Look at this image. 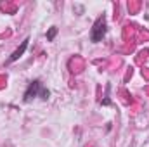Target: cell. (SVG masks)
Segmentation results:
<instances>
[{
	"mask_svg": "<svg viewBox=\"0 0 149 147\" xmlns=\"http://www.w3.org/2000/svg\"><path fill=\"white\" fill-rule=\"evenodd\" d=\"M49 95H50V92L42 85V81L40 80H33L30 85H28V88H26V92H24V102H30L31 99H35V97H40L42 101H47L49 99Z\"/></svg>",
	"mask_w": 149,
	"mask_h": 147,
	"instance_id": "1",
	"label": "cell"
},
{
	"mask_svg": "<svg viewBox=\"0 0 149 147\" xmlns=\"http://www.w3.org/2000/svg\"><path fill=\"white\" fill-rule=\"evenodd\" d=\"M106 31H108V24H106V16L102 14V16H99L97 17V21L94 23V26H92V31H90V40L94 42V43H97V42H101L104 35H106Z\"/></svg>",
	"mask_w": 149,
	"mask_h": 147,
	"instance_id": "2",
	"label": "cell"
},
{
	"mask_svg": "<svg viewBox=\"0 0 149 147\" xmlns=\"http://www.w3.org/2000/svg\"><path fill=\"white\" fill-rule=\"evenodd\" d=\"M28 42H30V40L26 38V40H24V42L21 43V47H19V49H17V50H16V52H14V54L10 55V59H9L10 62H14V61H17V59H19V57H21V55L24 54V50L28 49Z\"/></svg>",
	"mask_w": 149,
	"mask_h": 147,
	"instance_id": "3",
	"label": "cell"
},
{
	"mask_svg": "<svg viewBox=\"0 0 149 147\" xmlns=\"http://www.w3.org/2000/svg\"><path fill=\"white\" fill-rule=\"evenodd\" d=\"M56 35H57V28H56V26H52V28L47 31V40H49V42H52V40L56 38Z\"/></svg>",
	"mask_w": 149,
	"mask_h": 147,
	"instance_id": "4",
	"label": "cell"
}]
</instances>
